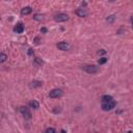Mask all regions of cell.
I'll return each mask as SVG.
<instances>
[{
    "mask_svg": "<svg viewBox=\"0 0 133 133\" xmlns=\"http://www.w3.org/2000/svg\"><path fill=\"white\" fill-rule=\"evenodd\" d=\"M57 48L61 51H68L71 49V45L66 43V42H60V43L57 44Z\"/></svg>",
    "mask_w": 133,
    "mask_h": 133,
    "instance_id": "5",
    "label": "cell"
},
{
    "mask_svg": "<svg viewBox=\"0 0 133 133\" xmlns=\"http://www.w3.org/2000/svg\"><path fill=\"white\" fill-rule=\"evenodd\" d=\"M106 61H107V58H106V57H102V58H100L99 60H98V62H99V65H104Z\"/></svg>",
    "mask_w": 133,
    "mask_h": 133,
    "instance_id": "16",
    "label": "cell"
},
{
    "mask_svg": "<svg viewBox=\"0 0 133 133\" xmlns=\"http://www.w3.org/2000/svg\"><path fill=\"white\" fill-rule=\"evenodd\" d=\"M110 1H115V0H110Z\"/></svg>",
    "mask_w": 133,
    "mask_h": 133,
    "instance_id": "23",
    "label": "cell"
},
{
    "mask_svg": "<svg viewBox=\"0 0 133 133\" xmlns=\"http://www.w3.org/2000/svg\"><path fill=\"white\" fill-rule=\"evenodd\" d=\"M30 106L32 108H34V109H37V108L40 107V104H38L37 101L33 100V101H31V102H30Z\"/></svg>",
    "mask_w": 133,
    "mask_h": 133,
    "instance_id": "10",
    "label": "cell"
},
{
    "mask_svg": "<svg viewBox=\"0 0 133 133\" xmlns=\"http://www.w3.org/2000/svg\"><path fill=\"white\" fill-rule=\"evenodd\" d=\"M31 13H32V8H31L30 6H26V7L22 8V10H21V15L22 16H27Z\"/></svg>",
    "mask_w": 133,
    "mask_h": 133,
    "instance_id": "8",
    "label": "cell"
},
{
    "mask_svg": "<svg viewBox=\"0 0 133 133\" xmlns=\"http://www.w3.org/2000/svg\"><path fill=\"white\" fill-rule=\"evenodd\" d=\"M55 131H56V130H55L54 128H47L46 129V132L47 133H54Z\"/></svg>",
    "mask_w": 133,
    "mask_h": 133,
    "instance_id": "17",
    "label": "cell"
},
{
    "mask_svg": "<svg viewBox=\"0 0 133 133\" xmlns=\"http://www.w3.org/2000/svg\"><path fill=\"white\" fill-rule=\"evenodd\" d=\"M76 15L78 17H81V18H84V17L89 15V12H87V9L84 7H80L76 10Z\"/></svg>",
    "mask_w": 133,
    "mask_h": 133,
    "instance_id": "7",
    "label": "cell"
},
{
    "mask_svg": "<svg viewBox=\"0 0 133 133\" xmlns=\"http://www.w3.org/2000/svg\"><path fill=\"white\" fill-rule=\"evenodd\" d=\"M14 30H15L17 33H23V31H24V26H23V24H22V23H18Z\"/></svg>",
    "mask_w": 133,
    "mask_h": 133,
    "instance_id": "9",
    "label": "cell"
},
{
    "mask_svg": "<svg viewBox=\"0 0 133 133\" xmlns=\"http://www.w3.org/2000/svg\"><path fill=\"white\" fill-rule=\"evenodd\" d=\"M33 62H34V65H36V66H41L42 64H43V61H42L38 57H36V58H34V61H33Z\"/></svg>",
    "mask_w": 133,
    "mask_h": 133,
    "instance_id": "13",
    "label": "cell"
},
{
    "mask_svg": "<svg viewBox=\"0 0 133 133\" xmlns=\"http://www.w3.org/2000/svg\"><path fill=\"white\" fill-rule=\"evenodd\" d=\"M36 20H37V21H41V20H43V16H41V15H36L33 17Z\"/></svg>",
    "mask_w": 133,
    "mask_h": 133,
    "instance_id": "18",
    "label": "cell"
},
{
    "mask_svg": "<svg viewBox=\"0 0 133 133\" xmlns=\"http://www.w3.org/2000/svg\"><path fill=\"white\" fill-rule=\"evenodd\" d=\"M62 90L59 89H52L50 93H49V96H50V98H53V99H55V98H60L62 96Z\"/></svg>",
    "mask_w": 133,
    "mask_h": 133,
    "instance_id": "4",
    "label": "cell"
},
{
    "mask_svg": "<svg viewBox=\"0 0 133 133\" xmlns=\"http://www.w3.org/2000/svg\"><path fill=\"white\" fill-rule=\"evenodd\" d=\"M40 86H42L41 81H33L31 83V87H40Z\"/></svg>",
    "mask_w": 133,
    "mask_h": 133,
    "instance_id": "12",
    "label": "cell"
},
{
    "mask_svg": "<svg viewBox=\"0 0 133 133\" xmlns=\"http://www.w3.org/2000/svg\"><path fill=\"white\" fill-rule=\"evenodd\" d=\"M6 58H7V56H6V54L4 53H1V56H0V61L1 62H4L6 60Z\"/></svg>",
    "mask_w": 133,
    "mask_h": 133,
    "instance_id": "15",
    "label": "cell"
},
{
    "mask_svg": "<svg viewBox=\"0 0 133 133\" xmlns=\"http://www.w3.org/2000/svg\"><path fill=\"white\" fill-rule=\"evenodd\" d=\"M114 19H115V16L114 15H111V16H109L108 18L106 19L107 20V22H109V23H112L113 21H114Z\"/></svg>",
    "mask_w": 133,
    "mask_h": 133,
    "instance_id": "14",
    "label": "cell"
},
{
    "mask_svg": "<svg viewBox=\"0 0 133 133\" xmlns=\"http://www.w3.org/2000/svg\"><path fill=\"white\" fill-rule=\"evenodd\" d=\"M105 53H106V51L105 50H99L98 51V54L99 55H102V54H105Z\"/></svg>",
    "mask_w": 133,
    "mask_h": 133,
    "instance_id": "19",
    "label": "cell"
},
{
    "mask_svg": "<svg viewBox=\"0 0 133 133\" xmlns=\"http://www.w3.org/2000/svg\"><path fill=\"white\" fill-rule=\"evenodd\" d=\"M28 54H29V55L32 54V49H29V50H28Z\"/></svg>",
    "mask_w": 133,
    "mask_h": 133,
    "instance_id": "21",
    "label": "cell"
},
{
    "mask_svg": "<svg viewBox=\"0 0 133 133\" xmlns=\"http://www.w3.org/2000/svg\"><path fill=\"white\" fill-rule=\"evenodd\" d=\"M114 107H115V101L113 99L107 101V102H102V109L104 111H110Z\"/></svg>",
    "mask_w": 133,
    "mask_h": 133,
    "instance_id": "2",
    "label": "cell"
},
{
    "mask_svg": "<svg viewBox=\"0 0 133 133\" xmlns=\"http://www.w3.org/2000/svg\"><path fill=\"white\" fill-rule=\"evenodd\" d=\"M41 32H47V29L46 28H42L41 29Z\"/></svg>",
    "mask_w": 133,
    "mask_h": 133,
    "instance_id": "20",
    "label": "cell"
},
{
    "mask_svg": "<svg viewBox=\"0 0 133 133\" xmlns=\"http://www.w3.org/2000/svg\"><path fill=\"white\" fill-rule=\"evenodd\" d=\"M19 111H20L21 113H22V115L26 118V120H29V118H31V112H30V110H29L27 107H25V106L20 107Z\"/></svg>",
    "mask_w": 133,
    "mask_h": 133,
    "instance_id": "3",
    "label": "cell"
},
{
    "mask_svg": "<svg viewBox=\"0 0 133 133\" xmlns=\"http://www.w3.org/2000/svg\"><path fill=\"white\" fill-rule=\"evenodd\" d=\"M82 70L85 71L89 74H96V73L99 72V68L95 65H85L82 66Z\"/></svg>",
    "mask_w": 133,
    "mask_h": 133,
    "instance_id": "1",
    "label": "cell"
},
{
    "mask_svg": "<svg viewBox=\"0 0 133 133\" xmlns=\"http://www.w3.org/2000/svg\"><path fill=\"white\" fill-rule=\"evenodd\" d=\"M109 100H112V97L111 96H108V95H105L102 97V102H107Z\"/></svg>",
    "mask_w": 133,
    "mask_h": 133,
    "instance_id": "11",
    "label": "cell"
},
{
    "mask_svg": "<svg viewBox=\"0 0 133 133\" xmlns=\"http://www.w3.org/2000/svg\"><path fill=\"white\" fill-rule=\"evenodd\" d=\"M69 19V16L66 15V14H58L54 17V20L56 21V22H65Z\"/></svg>",
    "mask_w": 133,
    "mask_h": 133,
    "instance_id": "6",
    "label": "cell"
},
{
    "mask_svg": "<svg viewBox=\"0 0 133 133\" xmlns=\"http://www.w3.org/2000/svg\"><path fill=\"white\" fill-rule=\"evenodd\" d=\"M131 24H132V28H133V17L131 18Z\"/></svg>",
    "mask_w": 133,
    "mask_h": 133,
    "instance_id": "22",
    "label": "cell"
},
{
    "mask_svg": "<svg viewBox=\"0 0 133 133\" xmlns=\"http://www.w3.org/2000/svg\"><path fill=\"white\" fill-rule=\"evenodd\" d=\"M7 1H8V0H7Z\"/></svg>",
    "mask_w": 133,
    "mask_h": 133,
    "instance_id": "24",
    "label": "cell"
}]
</instances>
